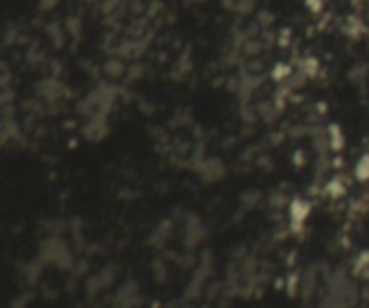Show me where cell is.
I'll return each mask as SVG.
<instances>
[{
	"label": "cell",
	"instance_id": "cell-1",
	"mask_svg": "<svg viewBox=\"0 0 369 308\" xmlns=\"http://www.w3.org/2000/svg\"><path fill=\"white\" fill-rule=\"evenodd\" d=\"M290 213H292V218H294V222H303L306 217H308L310 205L306 204V202H303V200H299V198H295V200L292 202V205H290Z\"/></svg>",
	"mask_w": 369,
	"mask_h": 308
},
{
	"label": "cell",
	"instance_id": "cell-2",
	"mask_svg": "<svg viewBox=\"0 0 369 308\" xmlns=\"http://www.w3.org/2000/svg\"><path fill=\"white\" fill-rule=\"evenodd\" d=\"M355 175H357V178L362 182L369 180V155H364V157L358 161L357 168H355Z\"/></svg>",
	"mask_w": 369,
	"mask_h": 308
}]
</instances>
